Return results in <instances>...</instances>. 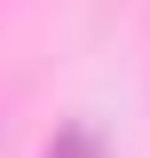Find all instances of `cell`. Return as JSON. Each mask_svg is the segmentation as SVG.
<instances>
[{
	"mask_svg": "<svg viewBox=\"0 0 150 158\" xmlns=\"http://www.w3.org/2000/svg\"><path fill=\"white\" fill-rule=\"evenodd\" d=\"M48 158H95V142L79 135V127H63V142H56V150H48Z\"/></svg>",
	"mask_w": 150,
	"mask_h": 158,
	"instance_id": "6da1fadb",
	"label": "cell"
}]
</instances>
